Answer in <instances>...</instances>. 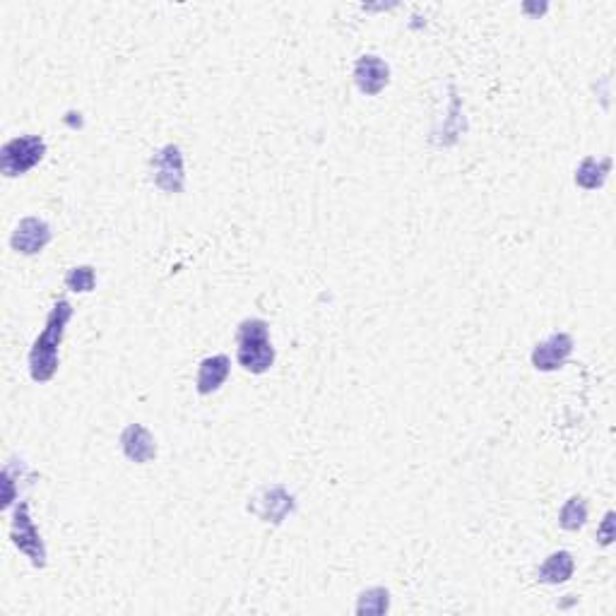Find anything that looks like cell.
I'll return each instance as SVG.
<instances>
[{
	"label": "cell",
	"instance_id": "1",
	"mask_svg": "<svg viewBox=\"0 0 616 616\" xmlns=\"http://www.w3.org/2000/svg\"><path fill=\"white\" fill-rule=\"evenodd\" d=\"M73 318V304L68 299H58L46 316L44 330L37 335L29 349V376L34 383H49L61 366V345L65 328Z\"/></svg>",
	"mask_w": 616,
	"mask_h": 616
},
{
	"label": "cell",
	"instance_id": "11",
	"mask_svg": "<svg viewBox=\"0 0 616 616\" xmlns=\"http://www.w3.org/2000/svg\"><path fill=\"white\" fill-rule=\"evenodd\" d=\"M231 373V359L227 354H215V357H207L200 361L198 376H195V390L200 395H212L227 383Z\"/></svg>",
	"mask_w": 616,
	"mask_h": 616
},
{
	"label": "cell",
	"instance_id": "17",
	"mask_svg": "<svg viewBox=\"0 0 616 616\" xmlns=\"http://www.w3.org/2000/svg\"><path fill=\"white\" fill-rule=\"evenodd\" d=\"M616 539V530H614V511H609L604 515L602 525L597 527V544L600 547H612V542Z\"/></svg>",
	"mask_w": 616,
	"mask_h": 616
},
{
	"label": "cell",
	"instance_id": "10",
	"mask_svg": "<svg viewBox=\"0 0 616 616\" xmlns=\"http://www.w3.org/2000/svg\"><path fill=\"white\" fill-rule=\"evenodd\" d=\"M121 450L135 465H147L157 458V441L142 424H128L121 431Z\"/></svg>",
	"mask_w": 616,
	"mask_h": 616
},
{
	"label": "cell",
	"instance_id": "3",
	"mask_svg": "<svg viewBox=\"0 0 616 616\" xmlns=\"http://www.w3.org/2000/svg\"><path fill=\"white\" fill-rule=\"evenodd\" d=\"M46 157V140L41 135H17L0 150V174L5 179L25 176Z\"/></svg>",
	"mask_w": 616,
	"mask_h": 616
},
{
	"label": "cell",
	"instance_id": "4",
	"mask_svg": "<svg viewBox=\"0 0 616 616\" xmlns=\"http://www.w3.org/2000/svg\"><path fill=\"white\" fill-rule=\"evenodd\" d=\"M10 539H13V547L20 554H25L29 564L34 568H46V544L41 537L37 523H34L32 513H29V503L20 501L13 508V520H10Z\"/></svg>",
	"mask_w": 616,
	"mask_h": 616
},
{
	"label": "cell",
	"instance_id": "14",
	"mask_svg": "<svg viewBox=\"0 0 616 616\" xmlns=\"http://www.w3.org/2000/svg\"><path fill=\"white\" fill-rule=\"evenodd\" d=\"M585 523H588V501L583 496H571L559 511V525L564 527L566 532H578L583 530Z\"/></svg>",
	"mask_w": 616,
	"mask_h": 616
},
{
	"label": "cell",
	"instance_id": "2",
	"mask_svg": "<svg viewBox=\"0 0 616 616\" xmlns=\"http://www.w3.org/2000/svg\"><path fill=\"white\" fill-rule=\"evenodd\" d=\"M236 361L253 376H263L275 366V347L270 340V325L263 318H246L236 328Z\"/></svg>",
	"mask_w": 616,
	"mask_h": 616
},
{
	"label": "cell",
	"instance_id": "15",
	"mask_svg": "<svg viewBox=\"0 0 616 616\" xmlns=\"http://www.w3.org/2000/svg\"><path fill=\"white\" fill-rule=\"evenodd\" d=\"M390 609V592L385 588H369L359 595L357 614L381 616Z\"/></svg>",
	"mask_w": 616,
	"mask_h": 616
},
{
	"label": "cell",
	"instance_id": "7",
	"mask_svg": "<svg viewBox=\"0 0 616 616\" xmlns=\"http://www.w3.org/2000/svg\"><path fill=\"white\" fill-rule=\"evenodd\" d=\"M51 239L53 231L49 222L29 215L17 222L13 234H10V246H13V251L20 253V256H39V253L51 244Z\"/></svg>",
	"mask_w": 616,
	"mask_h": 616
},
{
	"label": "cell",
	"instance_id": "16",
	"mask_svg": "<svg viewBox=\"0 0 616 616\" xmlns=\"http://www.w3.org/2000/svg\"><path fill=\"white\" fill-rule=\"evenodd\" d=\"M65 287L75 294H90L97 287V272L92 265H75L65 275Z\"/></svg>",
	"mask_w": 616,
	"mask_h": 616
},
{
	"label": "cell",
	"instance_id": "5",
	"mask_svg": "<svg viewBox=\"0 0 616 616\" xmlns=\"http://www.w3.org/2000/svg\"><path fill=\"white\" fill-rule=\"evenodd\" d=\"M152 167V183L167 195H179L186 188V159L179 145L169 142V145L159 147L150 159Z\"/></svg>",
	"mask_w": 616,
	"mask_h": 616
},
{
	"label": "cell",
	"instance_id": "8",
	"mask_svg": "<svg viewBox=\"0 0 616 616\" xmlns=\"http://www.w3.org/2000/svg\"><path fill=\"white\" fill-rule=\"evenodd\" d=\"M571 354H573V337L568 333H554L549 335L547 340L537 342L535 349H532L530 359L537 371L549 373L564 369L566 361L571 359Z\"/></svg>",
	"mask_w": 616,
	"mask_h": 616
},
{
	"label": "cell",
	"instance_id": "13",
	"mask_svg": "<svg viewBox=\"0 0 616 616\" xmlns=\"http://www.w3.org/2000/svg\"><path fill=\"white\" fill-rule=\"evenodd\" d=\"M609 169H612V159H583L580 167L576 169V183L583 191H597V188H602L604 181H607Z\"/></svg>",
	"mask_w": 616,
	"mask_h": 616
},
{
	"label": "cell",
	"instance_id": "6",
	"mask_svg": "<svg viewBox=\"0 0 616 616\" xmlns=\"http://www.w3.org/2000/svg\"><path fill=\"white\" fill-rule=\"evenodd\" d=\"M248 501V513L270 525H282L296 511V496L282 484L260 487Z\"/></svg>",
	"mask_w": 616,
	"mask_h": 616
},
{
	"label": "cell",
	"instance_id": "9",
	"mask_svg": "<svg viewBox=\"0 0 616 616\" xmlns=\"http://www.w3.org/2000/svg\"><path fill=\"white\" fill-rule=\"evenodd\" d=\"M354 85L361 94L366 97H378L390 82V65L383 61L381 56H373V53H366V56H359L357 63H354Z\"/></svg>",
	"mask_w": 616,
	"mask_h": 616
},
{
	"label": "cell",
	"instance_id": "12",
	"mask_svg": "<svg viewBox=\"0 0 616 616\" xmlns=\"http://www.w3.org/2000/svg\"><path fill=\"white\" fill-rule=\"evenodd\" d=\"M573 573H576V559L566 549H559V552L549 554L544 564L539 566L537 580L547 585H564L573 578Z\"/></svg>",
	"mask_w": 616,
	"mask_h": 616
}]
</instances>
